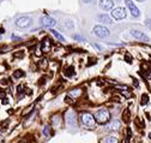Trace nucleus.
<instances>
[{
    "instance_id": "17",
    "label": "nucleus",
    "mask_w": 151,
    "mask_h": 143,
    "mask_svg": "<svg viewBox=\"0 0 151 143\" xmlns=\"http://www.w3.org/2000/svg\"><path fill=\"white\" fill-rule=\"evenodd\" d=\"M122 117L125 118V121H128V120H129V111H128V110H126V111H125V113L122 114Z\"/></svg>"
},
{
    "instance_id": "16",
    "label": "nucleus",
    "mask_w": 151,
    "mask_h": 143,
    "mask_svg": "<svg viewBox=\"0 0 151 143\" xmlns=\"http://www.w3.org/2000/svg\"><path fill=\"white\" fill-rule=\"evenodd\" d=\"M73 74H74V72H73V67H70V69H67V71H65V75H66L67 77H71Z\"/></svg>"
},
{
    "instance_id": "29",
    "label": "nucleus",
    "mask_w": 151,
    "mask_h": 143,
    "mask_svg": "<svg viewBox=\"0 0 151 143\" xmlns=\"http://www.w3.org/2000/svg\"><path fill=\"white\" fill-rule=\"evenodd\" d=\"M150 137H151V134H150Z\"/></svg>"
},
{
    "instance_id": "18",
    "label": "nucleus",
    "mask_w": 151,
    "mask_h": 143,
    "mask_svg": "<svg viewBox=\"0 0 151 143\" xmlns=\"http://www.w3.org/2000/svg\"><path fill=\"white\" fill-rule=\"evenodd\" d=\"M147 101H149V100H147V95H143V96H142V101H140V103H142V105H146Z\"/></svg>"
},
{
    "instance_id": "19",
    "label": "nucleus",
    "mask_w": 151,
    "mask_h": 143,
    "mask_svg": "<svg viewBox=\"0 0 151 143\" xmlns=\"http://www.w3.org/2000/svg\"><path fill=\"white\" fill-rule=\"evenodd\" d=\"M43 135H45V136H47V137L50 135V131H49V126H46V128L43 129Z\"/></svg>"
},
{
    "instance_id": "3",
    "label": "nucleus",
    "mask_w": 151,
    "mask_h": 143,
    "mask_svg": "<svg viewBox=\"0 0 151 143\" xmlns=\"http://www.w3.org/2000/svg\"><path fill=\"white\" fill-rule=\"evenodd\" d=\"M31 23H32V20L30 18V17H27V16L18 17V18L16 20V25H17L18 28H22V29L30 27Z\"/></svg>"
},
{
    "instance_id": "23",
    "label": "nucleus",
    "mask_w": 151,
    "mask_h": 143,
    "mask_svg": "<svg viewBox=\"0 0 151 143\" xmlns=\"http://www.w3.org/2000/svg\"><path fill=\"white\" fill-rule=\"evenodd\" d=\"M0 143H4V137L0 135Z\"/></svg>"
},
{
    "instance_id": "21",
    "label": "nucleus",
    "mask_w": 151,
    "mask_h": 143,
    "mask_svg": "<svg viewBox=\"0 0 151 143\" xmlns=\"http://www.w3.org/2000/svg\"><path fill=\"white\" fill-rule=\"evenodd\" d=\"M145 23H146V25L151 29V20H146V22H145Z\"/></svg>"
},
{
    "instance_id": "9",
    "label": "nucleus",
    "mask_w": 151,
    "mask_h": 143,
    "mask_svg": "<svg viewBox=\"0 0 151 143\" xmlns=\"http://www.w3.org/2000/svg\"><path fill=\"white\" fill-rule=\"evenodd\" d=\"M131 34H132V36H133V38H136V39H138V40H140V41H145V42L149 41V38L146 36L144 32H142V31H139V30H132Z\"/></svg>"
},
{
    "instance_id": "1",
    "label": "nucleus",
    "mask_w": 151,
    "mask_h": 143,
    "mask_svg": "<svg viewBox=\"0 0 151 143\" xmlns=\"http://www.w3.org/2000/svg\"><path fill=\"white\" fill-rule=\"evenodd\" d=\"M95 120H96V123H99V124H106L107 121H109V119H110V114H109V111L107 110V108H101V110H99L96 113H95Z\"/></svg>"
},
{
    "instance_id": "12",
    "label": "nucleus",
    "mask_w": 151,
    "mask_h": 143,
    "mask_svg": "<svg viewBox=\"0 0 151 143\" xmlns=\"http://www.w3.org/2000/svg\"><path fill=\"white\" fill-rule=\"evenodd\" d=\"M49 48H50V40H49V39H45V40L42 41L41 49H42L43 52H47V51H49Z\"/></svg>"
},
{
    "instance_id": "15",
    "label": "nucleus",
    "mask_w": 151,
    "mask_h": 143,
    "mask_svg": "<svg viewBox=\"0 0 151 143\" xmlns=\"http://www.w3.org/2000/svg\"><path fill=\"white\" fill-rule=\"evenodd\" d=\"M24 76V72L22 70H18V71H14L13 72V77L14 78H19V77H23Z\"/></svg>"
},
{
    "instance_id": "4",
    "label": "nucleus",
    "mask_w": 151,
    "mask_h": 143,
    "mask_svg": "<svg viewBox=\"0 0 151 143\" xmlns=\"http://www.w3.org/2000/svg\"><path fill=\"white\" fill-rule=\"evenodd\" d=\"M93 34L96 35V36H99V38H101V39H104V38H108L109 36V30L106 28V27H103V25H96L95 28H93Z\"/></svg>"
},
{
    "instance_id": "11",
    "label": "nucleus",
    "mask_w": 151,
    "mask_h": 143,
    "mask_svg": "<svg viewBox=\"0 0 151 143\" xmlns=\"http://www.w3.org/2000/svg\"><path fill=\"white\" fill-rule=\"evenodd\" d=\"M99 20H100V22L106 23V24H111L113 23L111 20H110V17H108L107 14H100L99 16Z\"/></svg>"
},
{
    "instance_id": "6",
    "label": "nucleus",
    "mask_w": 151,
    "mask_h": 143,
    "mask_svg": "<svg viewBox=\"0 0 151 143\" xmlns=\"http://www.w3.org/2000/svg\"><path fill=\"white\" fill-rule=\"evenodd\" d=\"M125 3H126V5H127V7L129 9V12H131L132 16H133V17H139L140 12H139L138 7L133 4V1H132V0H125Z\"/></svg>"
},
{
    "instance_id": "14",
    "label": "nucleus",
    "mask_w": 151,
    "mask_h": 143,
    "mask_svg": "<svg viewBox=\"0 0 151 143\" xmlns=\"http://www.w3.org/2000/svg\"><path fill=\"white\" fill-rule=\"evenodd\" d=\"M50 31H52V34H53V35H54V36H55L56 39H58L59 41H61V42H63V41H65V39H64V36H61V35H60V34H59L58 31H56V30H53V29H52Z\"/></svg>"
},
{
    "instance_id": "2",
    "label": "nucleus",
    "mask_w": 151,
    "mask_h": 143,
    "mask_svg": "<svg viewBox=\"0 0 151 143\" xmlns=\"http://www.w3.org/2000/svg\"><path fill=\"white\" fill-rule=\"evenodd\" d=\"M81 119H82V123L85 125L86 128H93L95 126V124H96V120H95V117H93L91 113H83L81 116Z\"/></svg>"
},
{
    "instance_id": "13",
    "label": "nucleus",
    "mask_w": 151,
    "mask_h": 143,
    "mask_svg": "<svg viewBox=\"0 0 151 143\" xmlns=\"http://www.w3.org/2000/svg\"><path fill=\"white\" fill-rule=\"evenodd\" d=\"M102 143H118V138L114 136H108L102 141Z\"/></svg>"
},
{
    "instance_id": "25",
    "label": "nucleus",
    "mask_w": 151,
    "mask_h": 143,
    "mask_svg": "<svg viewBox=\"0 0 151 143\" xmlns=\"http://www.w3.org/2000/svg\"><path fill=\"white\" fill-rule=\"evenodd\" d=\"M83 1H84V3H86V4H89V3H91V1H92V0H83Z\"/></svg>"
},
{
    "instance_id": "26",
    "label": "nucleus",
    "mask_w": 151,
    "mask_h": 143,
    "mask_svg": "<svg viewBox=\"0 0 151 143\" xmlns=\"http://www.w3.org/2000/svg\"><path fill=\"white\" fill-rule=\"evenodd\" d=\"M133 83H134V85H136V87H138V82H137V81H136V79H134V81H133Z\"/></svg>"
},
{
    "instance_id": "24",
    "label": "nucleus",
    "mask_w": 151,
    "mask_h": 143,
    "mask_svg": "<svg viewBox=\"0 0 151 143\" xmlns=\"http://www.w3.org/2000/svg\"><path fill=\"white\" fill-rule=\"evenodd\" d=\"M12 39H13V40H21V38H17V36H14V35L12 36Z\"/></svg>"
},
{
    "instance_id": "5",
    "label": "nucleus",
    "mask_w": 151,
    "mask_h": 143,
    "mask_svg": "<svg viewBox=\"0 0 151 143\" xmlns=\"http://www.w3.org/2000/svg\"><path fill=\"white\" fill-rule=\"evenodd\" d=\"M126 16H127V13H126V10H125L124 7L111 9V17H113V18H114V20L120 21V20L126 18Z\"/></svg>"
},
{
    "instance_id": "20",
    "label": "nucleus",
    "mask_w": 151,
    "mask_h": 143,
    "mask_svg": "<svg viewBox=\"0 0 151 143\" xmlns=\"http://www.w3.org/2000/svg\"><path fill=\"white\" fill-rule=\"evenodd\" d=\"M74 39L76 40H79V41H86L84 38H82V36H79V35H76V36H74Z\"/></svg>"
},
{
    "instance_id": "28",
    "label": "nucleus",
    "mask_w": 151,
    "mask_h": 143,
    "mask_svg": "<svg viewBox=\"0 0 151 143\" xmlns=\"http://www.w3.org/2000/svg\"><path fill=\"white\" fill-rule=\"evenodd\" d=\"M137 1H144V0H137Z\"/></svg>"
},
{
    "instance_id": "10",
    "label": "nucleus",
    "mask_w": 151,
    "mask_h": 143,
    "mask_svg": "<svg viewBox=\"0 0 151 143\" xmlns=\"http://www.w3.org/2000/svg\"><path fill=\"white\" fill-rule=\"evenodd\" d=\"M42 24L45 27H47V28H52V27H54L56 24V21L54 18H52V17L46 16V17H43V18H42Z\"/></svg>"
},
{
    "instance_id": "8",
    "label": "nucleus",
    "mask_w": 151,
    "mask_h": 143,
    "mask_svg": "<svg viewBox=\"0 0 151 143\" xmlns=\"http://www.w3.org/2000/svg\"><path fill=\"white\" fill-rule=\"evenodd\" d=\"M120 128H121V123L119 120H113L106 126V130L107 131H118Z\"/></svg>"
},
{
    "instance_id": "27",
    "label": "nucleus",
    "mask_w": 151,
    "mask_h": 143,
    "mask_svg": "<svg viewBox=\"0 0 151 143\" xmlns=\"http://www.w3.org/2000/svg\"><path fill=\"white\" fill-rule=\"evenodd\" d=\"M4 32V29H1V28H0V34H3Z\"/></svg>"
},
{
    "instance_id": "22",
    "label": "nucleus",
    "mask_w": 151,
    "mask_h": 143,
    "mask_svg": "<svg viewBox=\"0 0 151 143\" xmlns=\"http://www.w3.org/2000/svg\"><path fill=\"white\" fill-rule=\"evenodd\" d=\"M0 99H5V93L0 92Z\"/></svg>"
},
{
    "instance_id": "7",
    "label": "nucleus",
    "mask_w": 151,
    "mask_h": 143,
    "mask_svg": "<svg viewBox=\"0 0 151 143\" xmlns=\"http://www.w3.org/2000/svg\"><path fill=\"white\" fill-rule=\"evenodd\" d=\"M100 7L104 11H109L114 7V1L113 0H101L100 1Z\"/></svg>"
}]
</instances>
